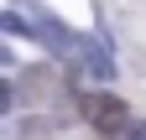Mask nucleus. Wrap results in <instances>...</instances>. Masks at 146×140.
Instances as JSON below:
<instances>
[{
	"instance_id": "obj_7",
	"label": "nucleus",
	"mask_w": 146,
	"mask_h": 140,
	"mask_svg": "<svg viewBox=\"0 0 146 140\" xmlns=\"http://www.w3.org/2000/svg\"><path fill=\"white\" fill-rule=\"evenodd\" d=\"M11 104H16V83H0V114H5Z\"/></svg>"
},
{
	"instance_id": "obj_6",
	"label": "nucleus",
	"mask_w": 146,
	"mask_h": 140,
	"mask_svg": "<svg viewBox=\"0 0 146 140\" xmlns=\"http://www.w3.org/2000/svg\"><path fill=\"white\" fill-rule=\"evenodd\" d=\"M0 31H11V37H36V26L26 16H16V10H0Z\"/></svg>"
},
{
	"instance_id": "obj_9",
	"label": "nucleus",
	"mask_w": 146,
	"mask_h": 140,
	"mask_svg": "<svg viewBox=\"0 0 146 140\" xmlns=\"http://www.w3.org/2000/svg\"><path fill=\"white\" fill-rule=\"evenodd\" d=\"M21 5H36V0H21Z\"/></svg>"
},
{
	"instance_id": "obj_4",
	"label": "nucleus",
	"mask_w": 146,
	"mask_h": 140,
	"mask_svg": "<svg viewBox=\"0 0 146 140\" xmlns=\"http://www.w3.org/2000/svg\"><path fill=\"white\" fill-rule=\"evenodd\" d=\"M16 88H26V94H42V99H47V94H63V83H58V73H47V67H26Z\"/></svg>"
},
{
	"instance_id": "obj_3",
	"label": "nucleus",
	"mask_w": 146,
	"mask_h": 140,
	"mask_svg": "<svg viewBox=\"0 0 146 140\" xmlns=\"http://www.w3.org/2000/svg\"><path fill=\"white\" fill-rule=\"evenodd\" d=\"M78 62H84V67H89V73H94V78H104V83L115 78V62H110V52H104L99 42H89V37L78 42Z\"/></svg>"
},
{
	"instance_id": "obj_8",
	"label": "nucleus",
	"mask_w": 146,
	"mask_h": 140,
	"mask_svg": "<svg viewBox=\"0 0 146 140\" xmlns=\"http://www.w3.org/2000/svg\"><path fill=\"white\" fill-rule=\"evenodd\" d=\"M5 57H11V47H5V42H0V62H5Z\"/></svg>"
},
{
	"instance_id": "obj_5",
	"label": "nucleus",
	"mask_w": 146,
	"mask_h": 140,
	"mask_svg": "<svg viewBox=\"0 0 146 140\" xmlns=\"http://www.w3.org/2000/svg\"><path fill=\"white\" fill-rule=\"evenodd\" d=\"M42 135H58V114H36V119H21V140H42Z\"/></svg>"
},
{
	"instance_id": "obj_2",
	"label": "nucleus",
	"mask_w": 146,
	"mask_h": 140,
	"mask_svg": "<svg viewBox=\"0 0 146 140\" xmlns=\"http://www.w3.org/2000/svg\"><path fill=\"white\" fill-rule=\"evenodd\" d=\"M31 26H36V42H42L52 57H78V42H84V37H73L58 16H42V21H31Z\"/></svg>"
},
{
	"instance_id": "obj_1",
	"label": "nucleus",
	"mask_w": 146,
	"mask_h": 140,
	"mask_svg": "<svg viewBox=\"0 0 146 140\" xmlns=\"http://www.w3.org/2000/svg\"><path fill=\"white\" fill-rule=\"evenodd\" d=\"M84 119L104 140H125L131 135V109H125V99H115V94H89L84 99Z\"/></svg>"
}]
</instances>
